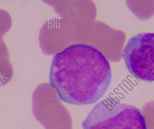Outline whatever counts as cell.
Returning <instances> with one entry per match:
<instances>
[{
  "label": "cell",
  "mask_w": 154,
  "mask_h": 129,
  "mask_svg": "<svg viewBox=\"0 0 154 129\" xmlns=\"http://www.w3.org/2000/svg\"><path fill=\"white\" fill-rule=\"evenodd\" d=\"M111 66L93 46L72 44L57 53L51 61V86L63 102L75 105L94 104L109 88Z\"/></svg>",
  "instance_id": "obj_1"
},
{
  "label": "cell",
  "mask_w": 154,
  "mask_h": 129,
  "mask_svg": "<svg viewBox=\"0 0 154 129\" xmlns=\"http://www.w3.org/2000/svg\"><path fill=\"white\" fill-rule=\"evenodd\" d=\"M83 129H147L140 110L107 97L94 106L82 123Z\"/></svg>",
  "instance_id": "obj_2"
},
{
  "label": "cell",
  "mask_w": 154,
  "mask_h": 129,
  "mask_svg": "<svg viewBox=\"0 0 154 129\" xmlns=\"http://www.w3.org/2000/svg\"><path fill=\"white\" fill-rule=\"evenodd\" d=\"M128 71L144 81H154V33H138L129 39L122 54Z\"/></svg>",
  "instance_id": "obj_3"
},
{
  "label": "cell",
  "mask_w": 154,
  "mask_h": 129,
  "mask_svg": "<svg viewBox=\"0 0 154 129\" xmlns=\"http://www.w3.org/2000/svg\"><path fill=\"white\" fill-rule=\"evenodd\" d=\"M13 75V69L9 55H0V87L8 83L11 80Z\"/></svg>",
  "instance_id": "obj_4"
},
{
  "label": "cell",
  "mask_w": 154,
  "mask_h": 129,
  "mask_svg": "<svg viewBox=\"0 0 154 129\" xmlns=\"http://www.w3.org/2000/svg\"><path fill=\"white\" fill-rule=\"evenodd\" d=\"M11 25V16L6 12L0 10V39L9 31Z\"/></svg>",
  "instance_id": "obj_5"
},
{
  "label": "cell",
  "mask_w": 154,
  "mask_h": 129,
  "mask_svg": "<svg viewBox=\"0 0 154 129\" xmlns=\"http://www.w3.org/2000/svg\"><path fill=\"white\" fill-rule=\"evenodd\" d=\"M0 55L7 56L9 55L8 49L2 39H0Z\"/></svg>",
  "instance_id": "obj_6"
}]
</instances>
